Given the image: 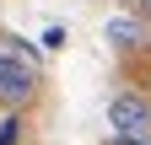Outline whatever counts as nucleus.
Here are the masks:
<instances>
[{"instance_id":"20e7f679","label":"nucleus","mask_w":151,"mask_h":145,"mask_svg":"<svg viewBox=\"0 0 151 145\" xmlns=\"http://www.w3.org/2000/svg\"><path fill=\"white\" fill-rule=\"evenodd\" d=\"M16 140H22V113H11L0 124V145H16Z\"/></svg>"},{"instance_id":"f257e3e1","label":"nucleus","mask_w":151,"mask_h":145,"mask_svg":"<svg viewBox=\"0 0 151 145\" xmlns=\"http://www.w3.org/2000/svg\"><path fill=\"white\" fill-rule=\"evenodd\" d=\"M38 97V65H27L22 54L0 48V107L22 113V107Z\"/></svg>"},{"instance_id":"7ed1b4c3","label":"nucleus","mask_w":151,"mask_h":145,"mask_svg":"<svg viewBox=\"0 0 151 145\" xmlns=\"http://www.w3.org/2000/svg\"><path fill=\"white\" fill-rule=\"evenodd\" d=\"M146 27H151V22H140V16H113V22L103 27V38H108L113 48H124V54H129V48H146V43H151V32H146Z\"/></svg>"},{"instance_id":"423d86ee","label":"nucleus","mask_w":151,"mask_h":145,"mask_svg":"<svg viewBox=\"0 0 151 145\" xmlns=\"http://www.w3.org/2000/svg\"><path fill=\"white\" fill-rule=\"evenodd\" d=\"M135 11H140V22H151V0H135Z\"/></svg>"},{"instance_id":"0eeeda50","label":"nucleus","mask_w":151,"mask_h":145,"mask_svg":"<svg viewBox=\"0 0 151 145\" xmlns=\"http://www.w3.org/2000/svg\"><path fill=\"white\" fill-rule=\"evenodd\" d=\"M108 145H151V140H124V134H113Z\"/></svg>"},{"instance_id":"f03ea898","label":"nucleus","mask_w":151,"mask_h":145,"mask_svg":"<svg viewBox=\"0 0 151 145\" xmlns=\"http://www.w3.org/2000/svg\"><path fill=\"white\" fill-rule=\"evenodd\" d=\"M108 129L124 134V140H146V129H151V97L146 92H119L108 102Z\"/></svg>"},{"instance_id":"39448f33","label":"nucleus","mask_w":151,"mask_h":145,"mask_svg":"<svg viewBox=\"0 0 151 145\" xmlns=\"http://www.w3.org/2000/svg\"><path fill=\"white\" fill-rule=\"evenodd\" d=\"M43 48H65V27H49L43 32Z\"/></svg>"}]
</instances>
